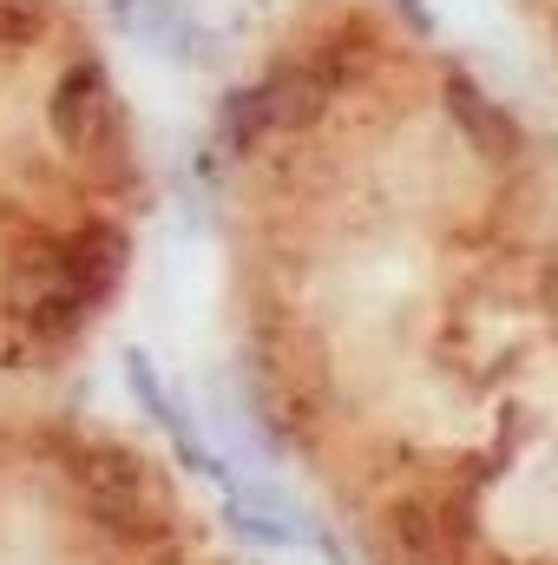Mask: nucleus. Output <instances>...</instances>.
<instances>
[{
  "label": "nucleus",
  "mask_w": 558,
  "mask_h": 565,
  "mask_svg": "<svg viewBox=\"0 0 558 565\" xmlns=\"http://www.w3.org/2000/svg\"><path fill=\"white\" fill-rule=\"evenodd\" d=\"M46 126H53V139L66 145L79 164H112V158H126V99H119L106 60H73V66L53 79Z\"/></svg>",
  "instance_id": "obj_2"
},
{
  "label": "nucleus",
  "mask_w": 558,
  "mask_h": 565,
  "mask_svg": "<svg viewBox=\"0 0 558 565\" xmlns=\"http://www.w3.org/2000/svg\"><path fill=\"white\" fill-rule=\"evenodd\" d=\"M7 302H13L20 322H33L46 335H66L93 309L79 277H73V264H66V244H26L13 257V270H7Z\"/></svg>",
  "instance_id": "obj_4"
},
{
  "label": "nucleus",
  "mask_w": 558,
  "mask_h": 565,
  "mask_svg": "<svg viewBox=\"0 0 558 565\" xmlns=\"http://www.w3.org/2000/svg\"><path fill=\"white\" fill-rule=\"evenodd\" d=\"M322 106H329V79H322L315 66H277L270 79L237 86V93L217 106V139H224V151H250V145L270 139V132L309 126Z\"/></svg>",
  "instance_id": "obj_3"
},
{
  "label": "nucleus",
  "mask_w": 558,
  "mask_h": 565,
  "mask_svg": "<svg viewBox=\"0 0 558 565\" xmlns=\"http://www.w3.org/2000/svg\"><path fill=\"white\" fill-rule=\"evenodd\" d=\"M66 264H73L79 289H86V302H106L119 289V277H126V264H132V244H126L119 224H79L66 237Z\"/></svg>",
  "instance_id": "obj_7"
},
{
  "label": "nucleus",
  "mask_w": 558,
  "mask_h": 565,
  "mask_svg": "<svg viewBox=\"0 0 558 565\" xmlns=\"http://www.w3.org/2000/svg\"><path fill=\"white\" fill-rule=\"evenodd\" d=\"M440 106H447V119L460 126V139L473 145L486 164L519 158V126H513V113H506L466 66H447V73H440Z\"/></svg>",
  "instance_id": "obj_5"
},
{
  "label": "nucleus",
  "mask_w": 558,
  "mask_h": 565,
  "mask_svg": "<svg viewBox=\"0 0 558 565\" xmlns=\"http://www.w3.org/2000/svg\"><path fill=\"white\" fill-rule=\"evenodd\" d=\"M395 7H401V20L415 33H433V0H395Z\"/></svg>",
  "instance_id": "obj_10"
},
{
  "label": "nucleus",
  "mask_w": 558,
  "mask_h": 565,
  "mask_svg": "<svg viewBox=\"0 0 558 565\" xmlns=\"http://www.w3.org/2000/svg\"><path fill=\"white\" fill-rule=\"evenodd\" d=\"M126 382H132V402H139L144 415L158 422V434H164V440H171V447L197 467V473H217V460H211L204 434H197V427H191V415L171 402V388H164V375L151 369V355H144V349H126Z\"/></svg>",
  "instance_id": "obj_6"
},
{
  "label": "nucleus",
  "mask_w": 558,
  "mask_h": 565,
  "mask_svg": "<svg viewBox=\"0 0 558 565\" xmlns=\"http://www.w3.org/2000/svg\"><path fill=\"white\" fill-rule=\"evenodd\" d=\"M53 20V0H0V46H26L40 40Z\"/></svg>",
  "instance_id": "obj_9"
},
{
  "label": "nucleus",
  "mask_w": 558,
  "mask_h": 565,
  "mask_svg": "<svg viewBox=\"0 0 558 565\" xmlns=\"http://www.w3.org/2000/svg\"><path fill=\"white\" fill-rule=\"evenodd\" d=\"M224 520H230V533L237 540H250V546H289L296 540V526H302V513L282 500V493H270V487H237L230 500H224Z\"/></svg>",
  "instance_id": "obj_8"
},
{
  "label": "nucleus",
  "mask_w": 558,
  "mask_h": 565,
  "mask_svg": "<svg viewBox=\"0 0 558 565\" xmlns=\"http://www.w3.org/2000/svg\"><path fill=\"white\" fill-rule=\"evenodd\" d=\"M66 467H73V487L86 493L93 520L112 526L119 540H158L171 526V493L144 454L119 447V440H79V447H66Z\"/></svg>",
  "instance_id": "obj_1"
}]
</instances>
